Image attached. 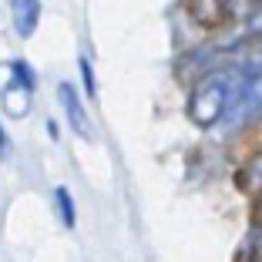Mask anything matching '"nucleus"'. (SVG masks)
I'll return each mask as SVG.
<instances>
[{
    "mask_svg": "<svg viewBox=\"0 0 262 262\" xmlns=\"http://www.w3.org/2000/svg\"><path fill=\"white\" fill-rule=\"evenodd\" d=\"M81 74H84V84H88V94H94V77H91V68H88V61H81Z\"/></svg>",
    "mask_w": 262,
    "mask_h": 262,
    "instance_id": "8",
    "label": "nucleus"
},
{
    "mask_svg": "<svg viewBox=\"0 0 262 262\" xmlns=\"http://www.w3.org/2000/svg\"><path fill=\"white\" fill-rule=\"evenodd\" d=\"M57 98H61V111L68 115L71 128H74L84 141H94L91 118H88V111H84V104H81V98H77V91L71 84H61V88H57Z\"/></svg>",
    "mask_w": 262,
    "mask_h": 262,
    "instance_id": "4",
    "label": "nucleus"
},
{
    "mask_svg": "<svg viewBox=\"0 0 262 262\" xmlns=\"http://www.w3.org/2000/svg\"><path fill=\"white\" fill-rule=\"evenodd\" d=\"M0 94H4V111L10 118H24L31 111L34 94V71L27 61H10L0 68Z\"/></svg>",
    "mask_w": 262,
    "mask_h": 262,
    "instance_id": "2",
    "label": "nucleus"
},
{
    "mask_svg": "<svg viewBox=\"0 0 262 262\" xmlns=\"http://www.w3.org/2000/svg\"><path fill=\"white\" fill-rule=\"evenodd\" d=\"M10 17H14V31L20 37H34L40 24V4L37 0H10Z\"/></svg>",
    "mask_w": 262,
    "mask_h": 262,
    "instance_id": "5",
    "label": "nucleus"
},
{
    "mask_svg": "<svg viewBox=\"0 0 262 262\" xmlns=\"http://www.w3.org/2000/svg\"><path fill=\"white\" fill-rule=\"evenodd\" d=\"M54 199H57V208H61L64 225H74V202H71L68 188H57V192H54Z\"/></svg>",
    "mask_w": 262,
    "mask_h": 262,
    "instance_id": "6",
    "label": "nucleus"
},
{
    "mask_svg": "<svg viewBox=\"0 0 262 262\" xmlns=\"http://www.w3.org/2000/svg\"><path fill=\"white\" fill-rule=\"evenodd\" d=\"M229 108H232V81L225 74H208L192 88L188 118L199 128H212L222 118H229Z\"/></svg>",
    "mask_w": 262,
    "mask_h": 262,
    "instance_id": "1",
    "label": "nucleus"
},
{
    "mask_svg": "<svg viewBox=\"0 0 262 262\" xmlns=\"http://www.w3.org/2000/svg\"><path fill=\"white\" fill-rule=\"evenodd\" d=\"M255 118H262V68L239 77L235 98H232V108H229L232 124H246V121H255Z\"/></svg>",
    "mask_w": 262,
    "mask_h": 262,
    "instance_id": "3",
    "label": "nucleus"
},
{
    "mask_svg": "<svg viewBox=\"0 0 262 262\" xmlns=\"http://www.w3.org/2000/svg\"><path fill=\"white\" fill-rule=\"evenodd\" d=\"M259 262H262V249H259Z\"/></svg>",
    "mask_w": 262,
    "mask_h": 262,
    "instance_id": "10",
    "label": "nucleus"
},
{
    "mask_svg": "<svg viewBox=\"0 0 262 262\" xmlns=\"http://www.w3.org/2000/svg\"><path fill=\"white\" fill-rule=\"evenodd\" d=\"M7 155H10V141L4 135V128H0V158H7Z\"/></svg>",
    "mask_w": 262,
    "mask_h": 262,
    "instance_id": "9",
    "label": "nucleus"
},
{
    "mask_svg": "<svg viewBox=\"0 0 262 262\" xmlns=\"http://www.w3.org/2000/svg\"><path fill=\"white\" fill-rule=\"evenodd\" d=\"M246 182H249L252 188H262V155H255L252 165L246 168Z\"/></svg>",
    "mask_w": 262,
    "mask_h": 262,
    "instance_id": "7",
    "label": "nucleus"
}]
</instances>
